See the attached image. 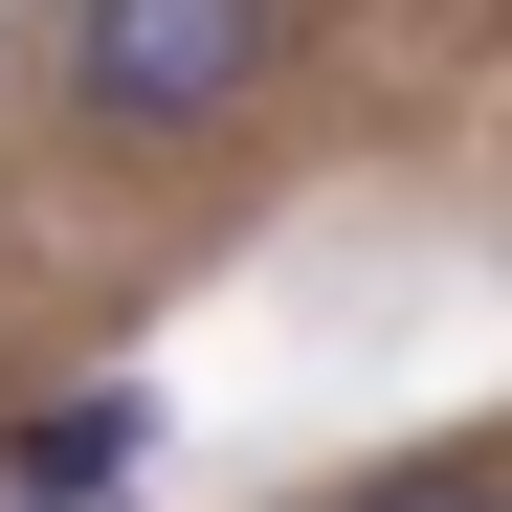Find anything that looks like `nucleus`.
I'll use <instances>...</instances> for the list:
<instances>
[{
	"label": "nucleus",
	"instance_id": "obj_1",
	"mask_svg": "<svg viewBox=\"0 0 512 512\" xmlns=\"http://www.w3.org/2000/svg\"><path fill=\"white\" fill-rule=\"evenodd\" d=\"M45 67H67V112H90V134L179 156V134H223V112H268L290 0H67V23H45Z\"/></svg>",
	"mask_w": 512,
	"mask_h": 512
},
{
	"label": "nucleus",
	"instance_id": "obj_4",
	"mask_svg": "<svg viewBox=\"0 0 512 512\" xmlns=\"http://www.w3.org/2000/svg\"><path fill=\"white\" fill-rule=\"evenodd\" d=\"M0 512H134V490H90V468H23V446H0Z\"/></svg>",
	"mask_w": 512,
	"mask_h": 512
},
{
	"label": "nucleus",
	"instance_id": "obj_2",
	"mask_svg": "<svg viewBox=\"0 0 512 512\" xmlns=\"http://www.w3.org/2000/svg\"><path fill=\"white\" fill-rule=\"evenodd\" d=\"M0 446H23V468H90V490H134V468H156V379H90V401H23Z\"/></svg>",
	"mask_w": 512,
	"mask_h": 512
},
{
	"label": "nucleus",
	"instance_id": "obj_3",
	"mask_svg": "<svg viewBox=\"0 0 512 512\" xmlns=\"http://www.w3.org/2000/svg\"><path fill=\"white\" fill-rule=\"evenodd\" d=\"M334 512H512V468H446V446H423V468H357Z\"/></svg>",
	"mask_w": 512,
	"mask_h": 512
}]
</instances>
